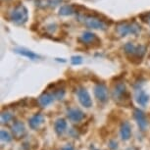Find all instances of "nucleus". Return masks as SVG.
<instances>
[{"label":"nucleus","instance_id":"f257e3e1","mask_svg":"<svg viewBox=\"0 0 150 150\" xmlns=\"http://www.w3.org/2000/svg\"><path fill=\"white\" fill-rule=\"evenodd\" d=\"M124 50L129 60L134 64L141 63L142 58L146 53V47L144 45H134L132 42H128L125 44Z\"/></svg>","mask_w":150,"mask_h":150},{"label":"nucleus","instance_id":"f03ea898","mask_svg":"<svg viewBox=\"0 0 150 150\" xmlns=\"http://www.w3.org/2000/svg\"><path fill=\"white\" fill-rule=\"evenodd\" d=\"M79 20L83 22L84 26L93 30H102L107 29V24L105 21L100 19L98 15H92V14H84V15L79 16Z\"/></svg>","mask_w":150,"mask_h":150},{"label":"nucleus","instance_id":"7ed1b4c3","mask_svg":"<svg viewBox=\"0 0 150 150\" xmlns=\"http://www.w3.org/2000/svg\"><path fill=\"white\" fill-rule=\"evenodd\" d=\"M29 14L24 5H18L10 13V20L17 25H24L28 22Z\"/></svg>","mask_w":150,"mask_h":150},{"label":"nucleus","instance_id":"20e7f679","mask_svg":"<svg viewBox=\"0 0 150 150\" xmlns=\"http://www.w3.org/2000/svg\"><path fill=\"white\" fill-rule=\"evenodd\" d=\"M140 32V26L135 22H121L117 26V33L124 38L128 35H137Z\"/></svg>","mask_w":150,"mask_h":150},{"label":"nucleus","instance_id":"39448f33","mask_svg":"<svg viewBox=\"0 0 150 150\" xmlns=\"http://www.w3.org/2000/svg\"><path fill=\"white\" fill-rule=\"evenodd\" d=\"M113 97L119 104H125L129 100V93L124 83L119 81L115 86L114 90H113Z\"/></svg>","mask_w":150,"mask_h":150},{"label":"nucleus","instance_id":"423d86ee","mask_svg":"<svg viewBox=\"0 0 150 150\" xmlns=\"http://www.w3.org/2000/svg\"><path fill=\"white\" fill-rule=\"evenodd\" d=\"M94 95L101 103H105L108 100V89L104 83H97L94 86Z\"/></svg>","mask_w":150,"mask_h":150},{"label":"nucleus","instance_id":"0eeeda50","mask_svg":"<svg viewBox=\"0 0 150 150\" xmlns=\"http://www.w3.org/2000/svg\"><path fill=\"white\" fill-rule=\"evenodd\" d=\"M77 95L79 98V101L80 103L86 108H89V107L92 106V100L90 98V95L88 91L84 88V87H80L77 91Z\"/></svg>","mask_w":150,"mask_h":150},{"label":"nucleus","instance_id":"6e6552de","mask_svg":"<svg viewBox=\"0 0 150 150\" xmlns=\"http://www.w3.org/2000/svg\"><path fill=\"white\" fill-rule=\"evenodd\" d=\"M134 120L137 121L138 128L140 129V131H145L147 126H148V122H147V118L145 114L139 109H134Z\"/></svg>","mask_w":150,"mask_h":150},{"label":"nucleus","instance_id":"1a4fd4ad","mask_svg":"<svg viewBox=\"0 0 150 150\" xmlns=\"http://www.w3.org/2000/svg\"><path fill=\"white\" fill-rule=\"evenodd\" d=\"M80 41L86 45H93L95 43H97V44L101 43V40L96 36V35H94L93 33H90V32L83 33L80 38Z\"/></svg>","mask_w":150,"mask_h":150},{"label":"nucleus","instance_id":"9d476101","mask_svg":"<svg viewBox=\"0 0 150 150\" xmlns=\"http://www.w3.org/2000/svg\"><path fill=\"white\" fill-rule=\"evenodd\" d=\"M68 118H69L70 121L75 122V123H78V122L83 121L86 115L83 111H81L80 109H70L68 110Z\"/></svg>","mask_w":150,"mask_h":150},{"label":"nucleus","instance_id":"9b49d317","mask_svg":"<svg viewBox=\"0 0 150 150\" xmlns=\"http://www.w3.org/2000/svg\"><path fill=\"white\" fill-rule=\"evenodd\" d=\"M135 100H137V103L138 105L145 107L149 101V96L147 95V93L144 90L141 88H137V92H135Z\"/></svg>","mask_w":150,"mask_h":150},{"label":"nucleus","instance_id":"f8f14e48","mask_svg":"<svg viewBox=\"0 0 150 150\" xmlns=\"http://www.w3.org/2000/svg\"><path fill=\"white\" fill-rule=\"evenodd\" d=\"M44 123V117L41 114H35L29 120V126L32 129H38Z\"/></svg>","mask_w":150,"mask_h":150},{"label":"nucleus","instance_id":"ddd939ff","mask_svg":"<svg viewBox=\"0 0 150 150\" xmlns=\"http://www.w3.org/2000/svg\"><path fill=\"white\" fill-rule=\"evenodd\" d=\"M121 137L124 140H129L132 137V127L129 122H124L121 125Z\"/></svg>","mask_w":150,"mask_h":150},{"label":"nucleus","instance_id":"4468645a","mask_svg":"<svg viewBox=\"0 0 150 150\" xmlns=\"http://www.w3.org/2000/svg\"><path fill=\"white\" fill-rule=\"evenodd\" d=\"M54 95L51 94V93L48 92H43L42 94L39 96L38 99V103L40 104L42 107H46L47 105L51 104L53 101H54Z\"/></svg>","mask_w":150,"mask_h":150},{"label":"nucleus","instance_id":"2eb2a0df","mask_svg":"<svg viewBox=\"0 0 150 150\" xmlns=\"http://www.w3.org/2000/svg\"><path fill=\"white\" fill-rule=\"evenodd\" d=\"M17 54H20L24 57H27L28 59H30V60H36V59L39 58V56L36 54V53L30 51V50L25 49V48H20V49H15L14 50Z\"/></svg>","mask_w":150,"mask_h":150},{"label":"nucleus","instance_id":"dca6fc26","mask_svg":"<svg viewBox=\"0 0 150 150\" xmlns=\"http://www.w3.org/2000/svg\"><path fill=\"white\" fill-rule=\"evenodd\" d=\"M67 129V122L64 119H58L54 124V129L58 135L63 134Z\"/></svg>","mask_w":150,"mask_h":150},{"label":"nucleus","instance_id":"f3484780","mask_svg":"<svg viewBox=\"0 0 150 150\" xmlns=\"http://www.w3.org/2000/svg\"><path fill=\"white\" fill-rule=\"evenodd\" d=\"M13 132L17 137H21L22 134H25V126L22 122L16 121L13 125Z\"/></svg>","mask_w":150,"mask_h":150},{"label":"nucleus","instance_id":"a211bd4d","mask_svg":"<svg viewBox=\"0 0 150 150\" xmlns=\"http://www.w3.org/2000/svg\"><path fill=\"white\" fill-rule=\"evenodd\" d=\"M75 13V10H74V7L71 6V5H62L59 9V14L61 16H71Z\"/></svg>","mask_w":150,"mask_h":150},{"label":"nucleus","instance_id":"6ab92c4d","mask_svg":"<svg viewBox=\"0 0 150 150\" xmlns=\"http://www.w3.org/2000/svg\"><path fill=\"white\" fill-rule=\"evenodd\" d=\"M58 86L59 84H53V86H54L55 88H54V92H53L52 94L54 95V97L56 99L61 100V99H63L65 96V88L64 87Z\"/></svg>","mask_w":150,"mask_h":150},{"label":"nucleus","instance_id":"aec40b11","mask_svg":"<svg viewBox=\"0 0 150 150\" xmlns=\"http://www.w3.org/2000/svg\"><path fill=\"white\" fill-rule=\"evenodd\" d=\"M0 137H1V139L5 141V142H10V141L12 140L11 134L7 131H4V129H2L1 132H0Z\"/></svg>","mask_w":150,"mask_h":150},{"label":"nucleus","instance_id":"412c9836","mask_svg":"<svg viewBox=\"0 0 150 150\" xmlns=\"http://www.w3.org/2000/svg\"><path fill=\"white\" fill-rule=\"evenodd\" d=\"M13 119V116L11 113L9 112H6V113H2L1 115V122L2 124H5V123H9V122Z\"/></svg>","mask_w":150,"mask_h":150},{"label":"nucleus","instance_id":"4be33fe9","mask_svg":"<svg viewBox=\"0 0 150 150\" xmlns=\"http://www.w3.org/2000/svg\"><path fill=\"white\" fill-rule=\"evenodd\" d=\"M139 19L143 23H145V24L149 25V26H150V11H149V12H144L142 14H140Z\"/></svg>","mask_w":150,"mask_h":150},{"label":"nucleus","instance_id":"5701e85b","mask_svg":"<svg viewBox=\"0 0 150 150\" xmlns=\"http://www.w3.org/2000/svg\"><path fill=\"white\" fill-rule=\"evenodd\" d=\"M71 62H72L73 65H80L83 63V58L81 56H73L71 58Z\"/></svg>","mask_w":150,"mask_h":150},{"label":"nucleus","instance_id":"b1692460","mask_svg":"<svg viewBox=\"0 0 150 150\" xmlns=\"http://www.w3.org/2000/svg\"><path fill=\"white\" fill-rule=\"evenodd\" d=\"M109 148L111 150H116L118 148V143L116 140H110L109 141Z\"/></svg>","mask_w":150,"mask_h":150},{"label":"nucleus","instance_id":"393cba45","mask_svg":"<svg viewBox=\"0 0 150 150\" xmlns=\"http://www.w3.org/2000/svg\"><path fill=\"white\" fill-rule=\"evenodd\" d=\"M61 150H74V147L72 145H70V144H67V145L64 146Z\"/></svg>","mask_w":150,"mask_h":150},{"label":"nucleus","instance_id":"a878e982","mask_svg":"<svg viewBox=\"0 0 150 150\" xmlns=\"http://www.w3.org/2000/svg\"><path fill=\"white\" fill-rule=\"evenodd\" d=\"M92 150H97V149H95V148H93V149H92Z\"/></svg>","mask_w":150,"mask_h":150}]
</instances>
